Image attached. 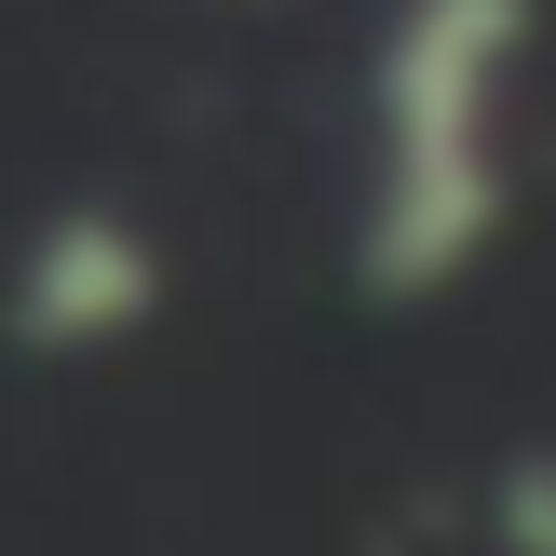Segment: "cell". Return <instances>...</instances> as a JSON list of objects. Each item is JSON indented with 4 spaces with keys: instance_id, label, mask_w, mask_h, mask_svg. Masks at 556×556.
Listing matches in <instances>:
<instances>
[{
    "instance_id": "3957f363",
    "label": "cell",
    "mask_w": 556,
    "mask_h": 556,
    "mask_svg": "<svg viewBox=\"0 0 556 556\" xmlns=\"http://www.w3.org/2000/svg\"><path fill=\"white\" fill-rule=\"evenodd\" d=\"M489 543H503V556H556V434L489 476Z\"/></svg>"
},
{
    "instance_id": "6da1fadb",
    "label": "cell",
    "mask_w": 556,
    "mask_h": 556,
    "mask_svg": "<svg viewBox=\"0 0 556 556\" xmlns=\"http://www.w3.org/2000/svg\"><path fill=\"white\" fill-rule=\"evenodd\" d=\"M543 0H394L353 96V286L421 313L516 217V96Z\"/></svg>"
},
{
    "instance_id": "7a4b0ae2",
    "label": "cell",
    "mask_w": 556,
    "mask_h": 556,
    "mask_svg": "<svg viewBox=\"0 0 556 556\" xmlns=\"http://www.w3.org/2000/svg\"><path fill=\"white\" fill-rule=\"evenodd\" d=\"M163 313V244L136 231L123 204H54L41 231L14 244V353H54V367H81V353H123L136 326Z\"/></svg>"
}]
</instances>
